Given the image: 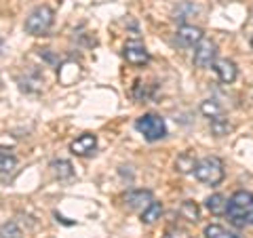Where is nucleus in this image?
I'll list each match as a JSON object with an SVG mask.
<instances>
[{
	"label": "nucleus",
	"mask_w": 253,
	"mask_h": 238,
	"mask_svg": "<svg viewBox=\"0 0 253 238\" xmlns=\"http://www.w3.org/2000/svg\"><path fill=\"white\" fill-rule=\"evenodd\" d=\"M135 129L144 135L148 141H158L167 135V126L165 120L158 114H144L135 120Z\"/></svg>",
	"instance_id": "obj_4"
},
{
	"label": "nucleus",
	"mask_w": 253,
	"mask_h": 238,
	"mask_svg": "<svg viewBox=\"0 0 253 238\" xmlns=\"http://www.w3.org/2000/svg\"><path fill=\"white\" fill-rule=\"evenodd\" d=\"M196 162H199V160H194V156L186 152V154L177 156V162H175V166H177V171H179V173H190V171H194Z\"/></svg>",
	"instance_id": "obj_19"
},
{
	"label": "nucleus",
	"mask_w": 253,
	"mask_h": 238,
	"mask_svg": "<svg viewBox=\"0 0 253 238\" xmlns=\"http://www.w3.org/2000/svg\"><path fill=\"white\" fill-rule=\"evenodd\" d=\"M203 30L201 28H194V26H181L177 32H175V42L184 49H192L196 46L201 40H203Z\"/></svg>",
	"instance_id": "obj_7"
},
{
	"label": "nucleus",
	"mask_w": 253,
	"mask_h": 238,
	"mask_svg": "<svg viewBox=\"0 0 253 238\" xmlns=\"http://www.w3.org/2000/svg\"><path fill=\"white\" fill-rule=\"evenodd\" d=\"M21 236L23 234L15 221H6V224L0 226V238H21Z\"/></svg>",
	"instance_id": "obj_20"
},
{
	"label": "nucleus",
	"mask_w": 253,
	"mask_h": 238,
	"mask_svg": "<svg viewBox=\"0 0 253 238\" xmlns=\"http://www.w3.org/2000/svg\"><path fill=\"white\" fill-rule=\"evenodd\" d=\"M196 6L194 4H190V2H184V4H179L177 6V11H175V21H184V19H188L190 15H196Z\"/></svg>",
	"instance_id": "obj_22"
},
{
	"label": "nucleus",
	"mask_w": 253,
	"mask_h": 238,
	"mask_svg": "<svg viewBox=\"0 0 253 238\" xmlns=\"http://www.w3.org/2000/svg\"><path fill=\"white\" fill-rule=\"evenodd\" d=\"M53 19H55L53 9H49L46 4L36 6V9L32 11L28 15V19H26V32L32 34V36H44L46 32L51 30Z\"/></svg>",
	"instance_id": "obj_3"
},
{
	"label": "nucleus",
	"mask_w": 253,
	"mask_h": 238,
	"mask_svg": "<svg viewBox=\"0 0 253 238\" xmlns=\"http://www.w3.org/2000/svg\"><path fill=\"white\" fill-rule=\"evenodd\" d=\"M125 202H126V207L133 211H146L150 204L154 202V196L150 190H133V192L125 196Z\"/></svg>",
	"instance_id": "obj_8"
},
{
	"label": "nucleus",
	"mask_w": 253,
	"mask_h": 238,
	"mask_svg": "<svg viewBox=\"0 0 253 238\" xmlns=\"http://www.w3.org/2000/svg\"><path fill=\"white\" fill-rule=\"evenodd\" d=\"M95 148H97V137L93 133H83L70 144V152L74 156H89L95 152Z\"/></svg>",
	"instance_id": "obj_9"
},
{
	"label": "nucleus",
	"mask_w": 253,
	"mask_h": 238,
	"mask_svg": "<svg viewBox=\"0 0 253 238\" xmlns=\"http://www.w3.org/2000/svg\"><path fill=\"white\" fill-rule=\"evenodd\" d=\"M201 112H203L205 116H209L211 120H213V118L224 116V108H221L217 101H213V99H205L203 104H201Z\"/></svg>",
	"instance_id": "obj_16"
},
{
	"label": "nucleus",
	"mask_w": 253,
	"mask_h": 238,
	"mask_svg": "<svg viewBox=\"0 0 253 238\" xmlns=\"http://www.w3.org/2000/svg\"><path fill=\"white\" fill-rule=\"evenodd\" d=\"M161 213H163V204L152 202L146 211H141V221H144V224H154V221L161 217Z\"/></svg>",
	"instance_id": "obj_18"
},
{
	"label": "nucleus",
	"mask_w": 253,
	"mask_h": 238,
	"mask_svg": "<svg viewBox=\"0 0 253 238\" xmlns=\"http://www.w3.org/2000/svg\"><path fill=\"white\" fill-rule=\"evenodd\" d=\"M205 207H207L213 215H226L228 211V198L224 194H211L207 200H205Z\"/></svg>",
	"instance_id": "obj_12"
},
{
	"label": "nucleus",
	"mask_w": 253,
	"mask_h": 238,
	"mask_svg": "<svg viewBox=\"0 0 253 238\" xmlns=\"http://www.w3.org/2000/svg\"><path fill=\"white\" fill-rule=\"evenodd\" d=\"M251 46H253V36H251Z\"/></svg>",
	"instance_id": "obj_24"
},
{
	"label": "nucleus",
	"mask_w": 253,
	"mask_h": 238,
	"mask_svg": "<svg viewBox=\"0 0 253 238\" xmlns=\"http://www.w3.org/2000/svg\"><path fill=\"white\" fill-rule=\"evenodd\" d=\"M51 169L55 173V177H59V179H68V177L74 175V166H72V162H68V160H53Z\"/></svg>",
	"instance_id": "obj_15"
},
{
	"label": "nucleus",
	"mask_w": 253,
	"mask_h": 238,
	"mask_svg": "<svg viewBox=\"0 0 253 238\" xmlns=\"http://www.w3.org/2000/svg\"><path fill=\"white\" fill-rule=\"evenodd\" d=\"M125 59L131 66H146L150 61V53L146 51V46L141 40H129L125 44Z\"/></svg>",
	"instance_id": "obj_6"
},
{
	"label": "nucleus",
	"mask_w": 253,
	"mask_h": 238,
	"mask_svg": "<svg viewBox=\"0 0 253 238\" xmlns=\"http://www.w3.org/2000/svg\"><path fill=\"white\" fill-rule=\"evenodd\" d=\"M163 238H192L186 230H181V228H169L167 232L163 234Z\"/></svg>",
	"instance_id": "obj_23"
},
{
	"label": "nucleus",
	"mask_w": 253,
	"mask_h": 238,
	"mask_svg": "<svg viewBox=\"0 0 253 238\" xmlns=\"http://www.w3.org/2000/svg\"><path fill=\"white\" fill-rule=\"evenodd\" d=\"M230 224L236 228L253 226V194L247 190H239L230 196L228 200V211H226Z\"/></svg>",
	"instance_id": "obj_1"
},
{
	"label": "nucleus",
	"mask_w": 253,
	"mask_h": 238,
	"mask_svg": "<svg viewBox=\"0 0 253 238\" xmlns=\"http://www.w3.org/2000/svg\"><path fill=\"white\" fill-rule=\"evenodd\" d=\"M211 131H213V135H217V137H224V135L232 131V124L228 122V118L219 116V118H213L211 120Z\"/></svg>",
	"instance_id": "obj_17"
},
{
	"label": "nucleus",
	"mask_w": 253,
	"mask_h": 238,
	"mask_svg": "<svg viewBox=\"0 0 253 238\" xmlns=\"http://www.w3.org/2000/svg\"><path fill=\"white\" fill-rule=\"evenodd\" d=\"M205 236L207 238H241L236 232H232V230H228L219 224H209L205 228Z\"/></svg>",
	"instance_id": "obj_13"
},
{
	"label": "nucleus",
	"mask_w": 253,
	"mask_h": 238,
	"mask_svg": "<svg viewBox=\"0 0 253 238\" xmlns=\"http://www.w3.org/2000/svg\"><path fill=\"white\" fill-rule=\"evenodd\" d=\"M15 166H17V158L0 152V173H11V171H15Z\"/></svg>",
	"instance_id": "obj_21"
},
{
	"label": "nucleus",
	"mask_w": 253,
	"mask_h": 238,
	"mask_svg": "<svg viewBox=\"0 0 253 238\" xmlns=\"http://www.w3.org/2000/svg\"><path fill=\"white\" fill-rule=\"evenodd\" d=\"M179 215L188 219V221H192V224H196L201 217V211H199V204L192 202V200H186V202H181V207H179Z\"/></svg>",
	"instance_id": "obj_14"
},
{
	"label": "nucleus",
	"mask_w": 253,
	"mask_h": 238,
	"mask_svg": "<svg viewBox=\"0 0 253 238\" xmlns=\"http://www.w3.org/2000/svg\"><path fill=\"white\" fill-rule=\"evenodd\" d=\"M215 57H217V44L213 40H209V38H203L194 49V66L196 68H209L215 63Z\"/></svg>",
	"instance_id": "obj_5"
},
{
	"label": "nucleus",
	"mask_w": 253,
	"mask_h": 238,
	"mask_svg": "<svg viewBox=\"0 0 253 238\" xmlns=\"http://www.w3.org/2000/svg\"><path fill=\"white\" fill-rule=\"evenodd\" d=\"M194 175L199 181L207 186H217L221 184V179H224V162L219 160L217 156H205L201 158L199 162L194 166Z\"/></svg>",
	"instance_id": "obj_2"
},
{
	"label": "nucleus",
	"mask_w": 253,
	"mask_h": 238,
	"mask_svg": "<svg viewBox=\"0 0 253 238\" xmlns=\"http://www.w3.org/2000/svg\"><path fill=\"white\" fill-rule=\"evenodd\" d=\"M213 70H215L217 78L224 84H230L236 80V74H239V70H236V63L232 59H215L213 63Z\"/></svg>",
	"instance_id": "obj_10"
},
{
	"label": "nucleus",
	"mask_w": 253,
	"mask_h": 238,
	"mask_svg": "<svg viewBox=\"0 0 253 238\" xmlns=\"http://www.w3.org/2000/svg\"><path fill=\"white\" fill-rule=\"evenodd\" d=\"M57 76H59V82H61V84H66V86L74 84L78 78H81V66H78L76 61H66V63H63V66L59 68Z\"/></svg>",
	"instance_id": "obj_11"
}]
</instances>
